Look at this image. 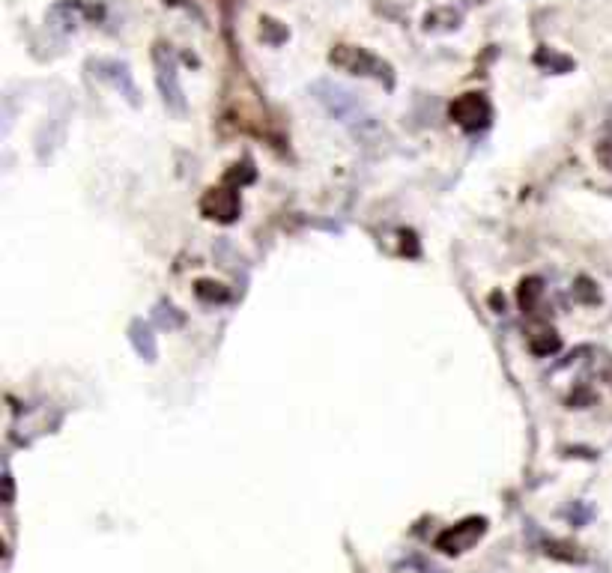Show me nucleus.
Listing matches in <instances>:
<instances>
[{"mask_svg":"<svg viewBox=\"0 0 612 573\" xmlns=\"http://www.w3.org/2000/svg\"><path fill=\"white\" fill-rule=\"evenodd\" d=\"M153 60H156V81H158V90H162L165 105L170 107V111L182 114V111H186V96H182V87H179L174 54H170L165 46H156Z\"/></svg>","mask_w":612,"mask_h":573,"instance_id":"f257e3e1","label":"nucleus"},{"mask_svg":"<svg viewBox=\"0 0 612 573\" xmlns=\"http://www.w3.org/2000/svg\"><path fill=\"white\" fill-rule=\"evenodd\" d=\"M335 67L347 69L350 75H373V78H382V75H389V67H385L382 60H377L373 54H368L364 48H352V46H341L332 51L329 57Z\"/></svg>","mask_w":612,"mask_h":573,"instance_id":"f03ea898","label":"nucleus"},{"mask_svg":"<svg viewBox=\"0 0 612 573\" xmlns=\"http://www.w3.org/2000/svg\"><path fill=\"white\" fill-rule=\"evenodd\" d=\"M487 532V523L478 520V517H472V520H464L460 526L448 528L436 537V549H443L448 556H457V553H466V549L475 544V540Z\"/></svg>","mask_w":612,"mask_h":573,"instance_id":"7ed1b4c3","label":"nucleus"},{"mask_svg":"<svg viewBox=\"0 0 612 573\" xmlns=\"http://www.w3.org/2000/svg\"><path fill=\"white\" fill-rule=\"evenodd\" d=\"M451 120L464 128H478L487 126L490 120V102L481 93H466L451 105Z\"/></svg>","mask_w":612,"mask_h":573,"instance_id":"20e7f679","label":"nucleus"},{"mask_svg":"<svg viewBox=\"0 0 612 573\" xmlns=\"http://www.w3.org/2000/svg\"><path fill=\"white\" fill-rule=\"evenodd\" d=\"M200 210L207 219L216 221H233L236 212H240V198H236L233 189H209L207 198H203Z\"/></svg>","mask_w":612,"mask_h":573,"instance_id":"39448f33","label":"nucleus"},{"mask_svg":"<svg viewBox=\"0 0 612 573\" xmlns=\"http://www.w3.org/2000/svg\"><path fill=\"white\" fill-rule=\"evenodd\" d=\"M317 90H323V93H329V96H320L326 105H329V111L335 114V117H350V111H356L359 107V102L352 99V93H347L343 87H338V84H317Z\"/></svg>","mask_w":612,"mask_h":573,"instance_id":"423d86ee","label":"nucleus"},{"mask_svg":"<svg viewBox=\"0 0 612 573\" xmlns=\"http://www.w3.org/2000/svg\"><path fill=\"white\" fill-rule=\"evenodd\" d=\"M128 334H132L138 355H144L147 362H156V338H153V332H149V326H144V322L138 320V322H132Z\"/></svg>","mask_w":612,"mask_h":573,"instance_id":"0eeeda50","label":"nucleus"}]
</instances>
